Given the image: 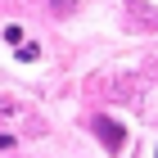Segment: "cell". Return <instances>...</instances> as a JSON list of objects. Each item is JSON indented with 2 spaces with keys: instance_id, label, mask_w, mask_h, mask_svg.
Here are the masks:
<instances>
[{
  "instance_id": "1",
  "label": "cell",
  "mask_w": 158,
  "mask_h": 158,
  "mask_svg": "<svg viewBox=\"0 0 158 158\" xmlns=\"http://www.w3.org/2000/svg\"><path fill=\"white\" fill-rule=\"evenodd\" d=\"M95 131H99V140H104L113 154H118V149H122V140H127V131H122L118 122H109V118H95Z\"/></svg>"
},
{
  "instance_id": "2",
  "label": "cell",
  "mask_w": 158,
  "mask_h": 158,
  "mask_svg": "<svg viewBox=\"0 0 158 158\" xmlns=\"http://www.w3.org/2000/svg\"><path fill=\"white\" fill-rule=\"evenodd\" d=\"M5 41H9V45H23V27L9 23V27H5Z\"/></svg>"
},
{
  "instance_id": "3",
  "label": "cell",
  "mask_w": 158,
  "mask_h": 158,
  "mask_svg": "<svg viewBox=\"0 0 158 158\" xmlns=\"http://www.w3.org/2000/svg\"><path fill=\"white\" fill-rule=\"evenodd\" d=\"M36 54H41L36 45H18V59H23V63H32V59H36Z\"/></svg>"
},
{
  "instance_id": "4",
  "label": "cell",
  "mask_w": 158,
  "mask_h": 158,
  "mask_svg": "<svg viewBox=\"0 0 158 158\" xmlns=\"http://www.w3.org/2000/svg\"><path fill=\"white\" fill-rule=\"evenodd\" d=\"M50 5H54V14H68V9H73V0H50Z\"/></svg>"
},
{
  "instance_id": "5",
  "label": "cell",
  "mask_w": 158,
  "mask_h": 158,
  "mask_svg": "<svg viewBox=\"0 0 158 158\" xmlns=\"http://www.w3.org/2000/svg\"><path fill=\"white\" fill-rule=\"evenodd\" d=\"M9 145H14V140H9V135H0V149H9Z\"/></svg>"
}]
</instances>
